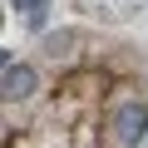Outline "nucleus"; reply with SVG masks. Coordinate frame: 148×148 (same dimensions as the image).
I'll use <instances>...</instances> for the list:
<instances>
[{
  "label": "nucleus",
  "mask_w": 148,
  "mask_h": 148,
  "mask_svg": "<svg viewBox=\"0 0 148 148\" xmlns=\"http://www.w3.org/2000/svg\"><path fill=\"white\" fill-rule=\"evenodd\" d=\"M20 5H30V0H15V10H20Z\"/></svg>",
  "instance_id": "obj_4"
},
{
  "label": "nucleus",
  "mask_w": 148,
  "mask_h": 148,
  "mask_svg": "<svg viewBox=\"0 0 148 148\" xmlns=\"http://www.w3.org/2000/svg\"><path fill=\"white\" fill-rule=\"evenodd\" d=\"M0 94H5L10 104H15V99H30V94H35V69H30V64L5 59V74H0Z\"/></svg>",
  "instance_id": "obj_2"
},
{
  "label": "nucleus",
  "mask_w": 148,
  "mask_h": 148,
  "mask_svg": "<svg viewBox=\"0 0 148 148\" xmlns=\"http://www.w3.org/2000/svg\"><path fill=\"white\" fill-rule=\"evenodd\" d=\"M114 133H119V143H143L148 138V109L138 104V99H128V104H119V114H114Z\"/></svg>",
  "instance_id": "obj_1"
},
{
  "label": "nucleus",
  "mask_w": 148,
  "mask_h": 148,
  "mask_svg": "<svg viewBox=\"0 0 148 148\" xmlns=\"http://www.w3.org/2000/svg\"><path fill=\"white\" fill-rule=\"evenodd\" d=\"M45 15H49V0H30L25 5V25L30 30H45Z\"/></svg>",
  "instance_id": "obj_3"
}]
</instances>
